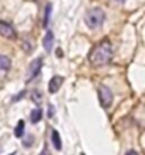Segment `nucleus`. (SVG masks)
Masks as SVG:
<instances>
[{
  "instance_id": "f257e3e1",
  "label": "nucleus",
  "mask_w": 145,
  "mask_h": 155,
  "mask_svg": "<svg viewBox=\"0 0 145 155\" xmlns=\"http://www.w3.org/2000/svg\"><path fill=\"white\" fill-rule=\"evenodd\" d=\"M113 59V47L109 40H103L89 54V61L93 66H104Z\"/></svg>"
},
{
  "instance_id": "f03ea898",
  "label": "nucleus",
  "mask_w": 145,
  "mask_h": 155,
  "mask_svg": "<svg viewBox=\"0 0 145 155\" xmlns=\"http://www.w3.org/2000/svg\"><path fill=\"white\" fill-rule=\"evenodd\" d=\"M106 16H104V12L101 10V8H92V10H89L86 13L85 16V23L87 25L89 28L92 30H96L99 27H101L103 24V21H104Z\"/></svg>"
},
{
  "instance_id": "7ed1b4c3",
  "label": "nucleus",
  "mask_w": 145,
  "mask_h": 155,
  "mask_svg": "<svg viewBox=\"0 0 145 155\" xmlns=\"http://www.w3.org/2000/svg\"><path fill=\"white\" fill-rule=\"evenodd\" d=\"M99 100L103 107H110L113 103V92L107 86H99Z\"/></svg>"
},
{
  "instance_id": "20e7f679",
  "label": "nucleus",
  "mask_w": 145,
  "mask_h": 155,
  "mask_svg": "<svg viewBox=\"0 0 145 155\" xmlns=\"http://www.w3.org/2000/svg\"><path fill=\"white\" fill-rule=\"evenodd\" d=\"M0 35L8 40H14L16 38V31L12 27V24H8L6 21H0Z\"/></svg>"
},
{
  "instance_id": "39448f33",
  "label": "nucleus",
  "mask_w": 145,
  "mask_h": 155,
  "mask_svg": "<svg viewBox=\"0 0 145 155\" xmlns=\"http://www.w3.org/2000/svg\"><path fill=\"white\" fill-rule=\"evenodd\" d=\"M41 66H42V58H37V59H34V61L30 64L28 74H27L28 79H32V78H35L37 75L40 74V72H41Z\"/></svg>"
},
{
  "instance_id": "423d86ee",
  "label": "nucleus",
  "mask_w": 145,
  "mask_h": 155,
  "mask_svg": "<svg viewBox=\"0 0 145 155\" xmlns=\"http://www.w3.org/2000/svg\"><path fill=\"white\" fill-rule=\"evenodd\" d=\"M64 83V78L62 76H52L51 81H49V85H48V92L49 93H57L58 90L61 89V86Z\"/></svg>"
},
{
  "instance_id": "0eeeda50",
  "label": "nucleus",
  "mask_w": 145,
  "mask_h": 155,
  "mask_svg": "<svg viewBox=\"0 0 145 155\" xmlns=\"http://www.w3.org/2000/svg\"><path fill=\"white\" fill-rule=\"evenodd\" d=\"M42 42H44L45 51H47V52H51V51H52V45H54V33L52 31H47Z\"/></svg>"
},
{
  "instance_id": "6e6552de",
  "label": "nucleus",
  "mask_w": 145,
  "mask_h": 155,
  "mask_svg": "<svg viewBox=\"0 0 145 155\" xmlns=\"http://www.w3.org/2000/svg\"><path fill=\"white\" fill-rule=\"evenodd\" d=\"M51 141H52V145L55 150L61 151L62 150V143H61V137H59V133L57 130H52L51 133Z\"/></svg>"
},
{
  "instance_id": "1a4fd4ad",
  "label": "nucleus",
  "mask_w": 145,
  "mask_h": 155,
  "mask_svg": "<svg viewBox=\"0 0 145 155\" xmlns=\"http://www.w3.org/2000/svg\"><path fill=\"white\" fill-rule=\"evenodd\" d=\"M12 66V61L10 58L6 57V55H0V72H6V71L10 69Z\"/></svg>"
},
{
  "instance_id": "9d476101",
  "label": "nucleus",
  "mask_w": 145,
  "mask_h": 155,
  "mask_svg": "<svg viewBox=\"0 0 145 155\" xmlns=\"http://www.w3.org/2000/svg\"><path fill=\"white\" fill-rule=\"evenodd\" d=\"M24 120H20V121L17 123L16 128H14V135H16L17 138H23V135H24Z\"/></svg>"
},
{
  "instance_id": "9b49d317",
  "label": "nucleus",
  "mask_w": 145,
  "mask_h": 155,
  "mask_svg": "<svg viewBox=\"0 0 145 155\" xmlns=\"http://www.w3.org/2000/svg\"><path fill=\"white\" fill-rule=\"evenodd\" d=\"M41 117H42L41 109H34V110L31 111V114H30V120H31L32 123H38L41 120Z\"/></svg>"
},
{
  "instance_id": "f8f14e48",
  "label": "nucleus",
  "mask_w": 145,
  "mask_h": 155,
  "mask_svg": "<svg viewBox=\"0 0 145 155\" xmlns=\"http://www.w3.org/2000/svg\"><path fill=\"white\" fill-rule=\"evenodd\" d=\"M31 99H32V102L35 103V104H40L41 100H42V96H41V93L38 92V90H34L31 93Z\"/></svg>"
},
{
  "instance_id": "ddd939ff",
  "label": "nucleus",
  "mask_w": 145,
  "mask_h": 155,
  "mask_svg": "<svg viewBox=\"0 0 145 155\" xmlns=\"http://www.w3.org/2000/svg\"><path fill=\"white\" fill-rule=\"evenodd\" d=\"M51 10H52V6H51V4H47V7H45V18H44V27H47V25H48L49 16H51Z\"/></svg>"
},
{
  "instance_id": "4468645a",
  "label": "nucleus",
  "mask_w": 145,
  "mask_h": 155,
  "mask_svg": "<svg viewBox=\"0 0 145 155\" xmlns=\"http://www.w3.org/2000/svg\"><path fill=\"white\" fill-rule=\"evenodd\" d=\"M32 141H34V138H32V135H30V140H25V141H24V145H28V144H32Z\"/></svg>"
},
{
  "instance_id": "2eb2a0df",
  "label": "nucleus",
  "mask_w": 145,
  "mask_h": 155,
  "mask_svg": "<svg viewBox=\"0 0 145 155\" xmlns=\"http://www.w3.org/2000/svg\"><path fill=\"white\" fill-rule=\"evenodd\" d=\"M125 155H138V152L134 151V150H130V151H127V154Z\"/></svg>"
},
{
  "instance_id": "dca6fc26",
  "label": "nucleus",
  "mask_w": 145,
  "mask_h": 155,
  "mask_svg": "<svg viewBox=\"0 0 145 155\" xmlns=\"http://www.w3.org/2000/svg\"><path fill=\"white\" fill-rule=\"evenodd\" d=\"M40 155H49V151H48V148H44V150H42V152H41Z\"/></svg>"
},
{
  "instance_id": "f3484780",
  "label": "nucleus",
  "mask_w": 145,
  "mask_h": 155,
  "mask_svg": "<svg viewBox=\"0 0 145 155\" xmlns=\"http://www.w3.org/2000/svg\"><path fill=\"white\" fill-rule=\"evenodd\" d=\"M48 110H49V117H52V116H54V107H51V106H49V109H48Z\"/></svg>"
},
{
  "instance_id": "a211bd4d",
  "label": "nucleus",
  "mask_w": 145,
  "mask_h": 155,
  "mask_svg": "<svg viewBox=\"0 0 145 155\" xmlns=\"http://www.w3.org/2000/svg\"><path fill=\"white\" fill-rule=\"evenodd\" d=\"M116 2H124V0H116Z\"/></svg>"
},
{
  "instance_id": "6ab92c4d",
  "label": "nucleus",
  "mask_w": 145,
  "mask_h": 155,
  "mask_svg": "<svg viewBox=\"0 0 145 155\" xmlns=\"http://www.w3.org/2000/svg\"><path fill=\"white\" fill-rule=\"evenodd\" d=\"M12 155H14V154H12Z\"/></svg>"
}]
</instances>
